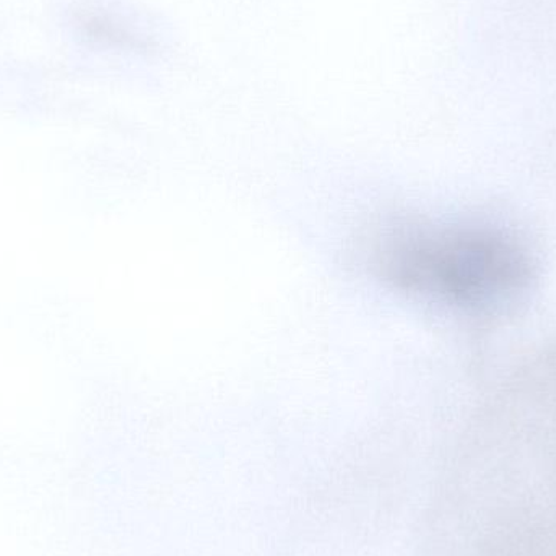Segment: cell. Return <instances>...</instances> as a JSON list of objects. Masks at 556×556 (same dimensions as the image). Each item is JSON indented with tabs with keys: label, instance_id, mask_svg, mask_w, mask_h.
Listing matches in <instances>:
<instances>
[{
	"label": "cell",
	"instance_id": "6da1fadb",
	"mask_svg": "<svg viewBox=\"0 0 556 556\" xmlns=\"http://www.w3.org/2000/svg\"><path fill=\"white\" fill-rule=\"evenodd\" d=\"M372 263L397 287L450 300H479L508 287L519 274L515 257L498 244L405 227L376 235Z\"/></svg>",
	"mask_w": 556,
	"mask_h": 556
}]
</instances>
